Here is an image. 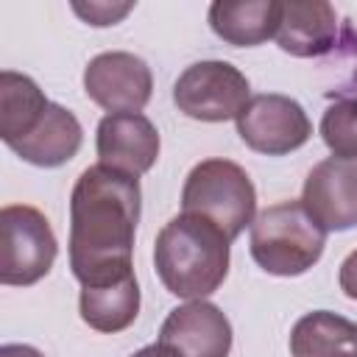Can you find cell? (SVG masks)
<instances>
[{
  "mask_svg": "<svg viewBox=\"0 0 357 357\" xmlns=\"http://www.w3.org/2000/svg\"><path fill=\"white\" fill-rule=\"evenodd\" d=\"M139 178L106 165L86 167L70 195V271L81 287L134 273Z\"/></svg>",
  "mask_w": 357,
  "mask_h": 357,
  "instance_id": "obj_1",
  "label": "cell"
},
{
  "mask_svg": "<svg viewBox=\"0 0 357 357\" xmlns=\"http://www.w3.org/2000/svg\"><path fill=\"white\" fill-rule=\"evenodd\" d=\"M229 237L198 215H176L153 243V268L165 290L176 298L201 301L229 276Z\"/></svg>",
  "mask_w": 357,
  "mask_h": 357,
  "instance_id": "obj_2",
  "label": "cell"
},
{
  "mask_svg": "<svg viewBox=\"0 0 357 357\" xmlns=\"http://www.w3.org/2000/svg\"><path fill=\"white\" fill-rule=\"evenodd\" d=\"M326 231L310 218L301 201H279L251 223L248 248L271 276H301L324 254Z\"/></svg>",
  "mask_w": 357,
  "mask_h": 357,
  "instance_id": "obj_3",
  "label": "cell"
},
{
  "mask_svg": "<svg viewBox=\"0 0 357 357\" xmlns=\"http://www.w3.org/2000/svg\"><path fill=\"white\" fill-rule=\"evenodd\" d=\"M181 212L215 223L229 240H234L257 218L254 181L231 159H204L184 178Z\"/></svg>",
  "mask_w": 357,
  "mask_h": 357,
  "instance_id": "obj_4",
  "label": "cell"
},
{
  "mask_svg": "<svg viewBox=\"0 0 357 357\" xmlns=\"http://www.w3.org/2000/svg\"><path fill=\"white\" fill-rule=\"evenodd\" d=\"M59 243L50 220L28 204L0 209V282L28 287L45 279L56 262Z\"/></svg>",
  "mask_w": 357,
  "mask_h": 357,
  "instance_id": "obj_5",
  "label": "cell"
},
{
  "mask_svg": "<svg viewBox=\"0 0 357 357\" xmlns=\"http://www.w3.org/2000/svg\"><path fill=\"white\" fill-rule=\"evenodd\" d=\"M251 100L248 78L229 61H195L173 84V103L181 114L201 123H226Z\"/></svg>",
  "mask_w": 357,
  "mask_h": 357,
  "instance_id": "obj_6",
  "label": "cell"
},
{
  "mask_svg": "<svg viewBox=\"0 0 357 357\" xmlns=\"http://www.w3.org/2000/svg\"><path fill=\"white\" fill-rule=\"evenodd\" d=\"M234 123L240 139L265 156H284L298 151L312 137V123L304 106L296 98L279 92L254 95Z\"/></svg>",
  "mask_w": 357,
  "mask_h": 357,
  "instance_id": "obj_7",
  "label": "cell"
},
{
  "mask_svg": "<svg viewBox=\"0 0 357 357\" xmlns=\"http://www.w3.org/2000/svg\"><path fill=\"white\" fill-rule=\"evenodd\" d=\"M84 92L109 114L139 112L151 100L153 75L139 56L128 50H109L98 53L84 67Z\"/></svg>",
  "mask_w": 357,
  "mask_h": 357,
  "instance_id": "obj_8",
  "label": "cell"
},
{
  "mask_svg": "<svg viewBox=\"0 0 357 357\" xmlns=\"http://www.w3.org/2000/svg\"><path fill=\"white\" fill-rule=\"evenodd\" d=\"M301 204L326 234L354 229L357 226V159L329 156L318 162L304 178Z\"/></svg>",
  "mask_w": 357,
  "mask_h": 357,
  "instance_id": "obj_9",
  "label": "cell"
},
{
  "mask_svg": "<svg viewBox=\"0 0 357 357\" xmlns=\"http://www.w3.org/2000/svg\"><path fill=\"white\" fill-rule=\"evenodd\" d=\"M156 343L173 357H229L231 324L218 304L187 301L170 310Z\"/></svg>",
  "mask_w": 357,
  "mask_h": 357,
  "instance_id": "obj_10",
  "label": "cell"
},
{
  "mask_svg": "<svg viewBox=\"0 0 357 357\" xmlns=\"http://www.w3.org/2000/svg\"><path fill=\"white\" fill-rule=\"evenodd\" d=\"M159 145H162L159 131L142 112L106 114L98 123V137H95L98 162L112 170L139 178L156 165Z\"/></svg>",
  "mask_w": 357,
  "mask_h": 357,
  "instance_id": "obj_11",
  "label": "cell"
},
{
  "mask_svg": "<svg viewBox=\"0 0 357 357\" xmlns=\"http://www.w3.org/2000/svg\"><path fill=\"white\" fill-rule=\"evenodd\" d=\"M276 45L296 59H315L335 47L337 39V11L324 0L282 3Z\"/></svg>",
  "mask_w": 357,
  "mask_h": 357,
  "instance_id": "obj_12",
  "label": "cell"
},
{
  "mask_svg": "<svg viewBox=\"0 0 357 357\" xmlns=\"http://www.w3.org/2000/svg\"><path fill=\"white\" fill-rule=\"evenodd\" d=\"M81 142H84V128H81L78 117L70 109L50 100V106L45 109L39 123L22 139L11 142L8 148L28 165L61 167L81 151Z\"/></svg>",
  "mask_w": 357,
  "mask_h": 357,
  "instance_id": "obj_13",
  "label": "cell"
},
{
  "mask_svg": "<svg viewBox=\"0 0 357 357\" xmlns=\"http://www.w3.org/2000/svg\"><path fill=\"white\" fill-rule=\"evenodd\" d=\"M282 3L279 0H240V3H212L209 28L234 47H257L276 36Z\"/></svg>",
  "mask_w": 357,
  "mask_h": 357,
  "instance_id": "obj_14",
  "label": "cell"
},
{
  "mask_svg": "<svg viewBox=\"0 0 357 357\" xmlns=\"http://www.w3.org/2000/svg\"><path fill=\"white\" fill-rule=\"evenodd\" d=\"M81 321L103 335H117L128 329L139 315V284L137 276H120L103 284L81 287L78 298Z\"/></svg>",
  "mask_w": 357,
  "mask_h": 357,
  "instance_id": "obj_15",
  "label": "cell"
},
{
  "mask_svg": "<svg viewBox=\"0 0 357 357\" xmlns=\"http://www.w3.org/2000/svg\"><path fill=\"white\" fill-rule=\"evenodd\" d=\"M293 357H357V324L329 312L315 310L296 321L290 332Z\"/></svg>",
  "mask_w": 357,
  "mask_h": 357,
  "instance_id": "obj_16",
  "label": "cell"
},
{
  "mask_svg": "<svg viewBox=\"0 0 357 357\" xmlns=\"http://www.w3.org/2000/svg\"><path fill=\"white\" fill-rule=\"evenodd\" d=\"M50 100L31 75L3 70L0 73V137L6 145L22 139L45 114Z\"/></svg>",
  "mask_w": 357,
  "mask_h": 357,
  "instance_id": "obj_17",
  "label": "cell"
},
{
  "mask_svg": "<svg viewBox=\"0 0 357 357\" xmlns=\"http://www.w3.org/2000/svg\"><path fill=\"white\" fill-rule=\"evenodd\" d=\"M321 137L332 156L357 159V98H343L326 106L321 117Z\"/></svg>",
  "mask_w": 357,
  "mask_h": 357,
  "instance_id": "obj_18",
  "label": "cell"
},
{
  "mask_svg": "<svg viewBox=\"0 0 357 357\" xmlns=\"http://www.w3.org/2000/svg\"><path fill=\"white\" fill-rule=\"evenodd\" d=\"M131 8H134V3H100V0H92V3H73V11H75L86 25H95V28L117 25Z\"/></svg>",
  "mask_w": 357,
  "mask_h": 357,
  "instance_id": "obj_19",
  "label": "cell"
},
{
  "mask_svg": "<svg viewBox=\"0 0 357 357\" xmlns=\"http://www.w3.org/2000/svg\"><path fill=\"white\" fill-rule=\"evenodd\" d=\"M337 284H340L343 296H349L351 301H357V248H354V251L340 262Z\"/></svg>",
  "mask_w": 357,
  "mask_h": 357,
  "instance_id": "obj_20",
  "label": "cell"
},
{
  "mask_svg": "<svg viewBox=\"0 0 357 357\" xmlns=\"http://www.w3.org/2000/svg\"><path fill=\"white\" fill-rule=\"evenodd\" d=\"M0 357H45L39 349L28 346V343H3L0 346Z\"/></svg>",
  "mask_w": 357,
  "mask_h": 357,
  "instance_id": "obj_21",
  "label": "cell"
},
{
  "mask_svg": "<svg viewBox=\"0 0 357 357\" xmlns=\"http://www.w3.org/2000/svg\"><path fill=\"white\" fill-rule=\"evenodd\" d=\"M131 357H173L167 349H162L159 343H151V346H142L139 351H134Z\"/></svg>",
  "mask_w": 357,
  "mask_h": 357,
  "instance_id": "obj_22",
  "label": "cell"
}]
</instances>
